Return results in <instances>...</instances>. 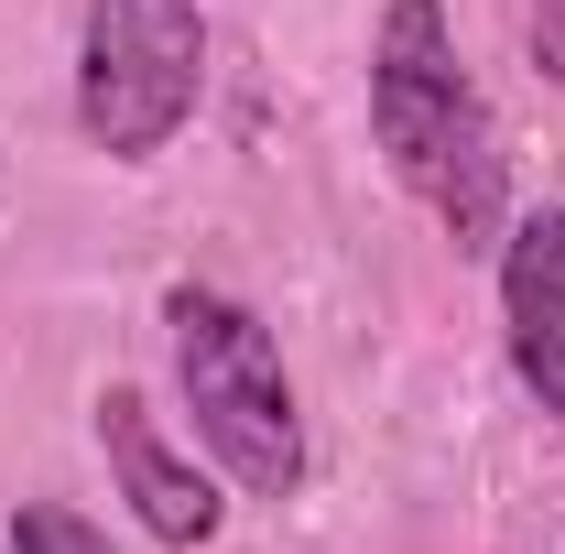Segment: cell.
<instances>
[{
  "instance_id": "1",
  "label": "cell",
  "mask_w": 565,
  "mask_h": 554,
  "mask_svg": "<svg viewBox=\"0 0 565 554\" xmlns=\"http://www.w3.org/2000/svg\"><path fill=\"white\" fill-rule=\"evenodd\" d=\"M370 131H381V163L403 174V196H424L457 251H500V228H511V152H500V120L479 98V76L457 66L446 0H392L381 11Z\"/></svg>"
},
{
  "instance_id": "2",
  "label": "cell",
  "mask_w": 565,
  "mask_h": 554,
  "mask_svg": "<svg viewBox=\"0 0 565 554\" xmlns=\"http://www.w3.org/2000/svg\"><path fill=\"white\" fill-rule=\"evenodd\" d=\"M163 327H174V381H185L207 468L228 489H250V500H294L305 489V414H294L273 327L239 294H217V283H174Z\"/></svg>"
},
{
  "instance_id": "3",
  "label": "cell",
  "mask_w": 565,
  "mask_h": 554,
  "mask_svg": "<svg viewBox=\"0 0 565 554\" xmlns=\"http://www.w3.org/2000/svg\"><path fill=\"white\" fill-rule=\"evenodd\" d=\"M207 98V0H87L76 131L109 163H152Z\"/></svg>"
},
{
  "instance_id": "4",
  "label": "cell",
  "mask_w": 565,
  "mask_h": 554,
  "mask_svg": "<svg viewBox=\"0 0 565 554\" xmlns=\"http://www.w3.org/2000/svg\"><path fill=\"white\" fill-rule=\"evenodd\" d=\"M98 457H109V479H120V500L141 511V533H152V544H207L217 522H228L217 479L196 468V457H174V446H163V424H152V403H141L131 381H109V392H98Z\"/></svg>"
},
{
  "instance_id": "5",
  "label": "cell",
  "mask_w": 565,
  "mask_h": 554,
  "mask_svg": "<svg viewBox=\"0 0 565 554\" xmlns=\"http://www.w3.org/2000/svg\"><path fill=\"white\" fill-rule=\"evenodd\" d=\"M500 327L522 392L565 414V207H522L500 228Z\"/></svg>"
},
{
  "instance_id": "6",
  "label": "cell",
  "mask_w": 565,
  "mask_h": 554,
  "mask_svg": "<svg viewBox=\"0 0 565 554\" xmlns=\"http://www.w3.org/2000/svg\"><path fill=\"white\" fill-rule=\"evenodd\" d=\"M11 554H109V533L87 511H66V500H22L11 511Z\"/></svg>"
},
{
  "instance_id": "7",
  "label": "cell",
  "mask_w": 565,
  "mask_h": 554,
  "mask_svg": "<svg viewBox=\"0 0 565 554\" xmlns=\"http://www.w3.org/2000/svg\"><path fill=\"white\" fill-rule=\"evenodd\" d=\"M533 55H544V76L565 87V0H533Z\"/></svg>"
}]
</instances>
